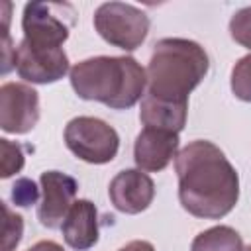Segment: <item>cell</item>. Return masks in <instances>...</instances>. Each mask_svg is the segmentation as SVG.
<instances>
[{
  "label": "cell",
  "instance_id": "5",
  "mask_svg": "<svg viewBox=\"0 0 251 251\" xmlns=\"http://www.w3.org/2000/svg\"><path fill=\"white\" fill-rule=\"evenodd\" d=\"M94 29L98 35L124 51H135L149 33V16L126 2H104L94 12Z\"/></svg>",
  "mask_w": 251,
  "mask_h": 251
},
{
  "label": "cell",
  "instance_id": "7",
  "mask_svg": "<svg viewBox=\"0 0 251 251\" xmlns=\"http://www.w3.org/2000/svg\"><path fill=\"white\" fill-rule=\"evenodd\" d=\"M14 69L25 82L51 84L69 73V57L63 47L35 45L22 39L14 49Z\"/></svg>",
  "mask_w": 251,
  "mask_h": 251
},
{
  "label": "cell",
  "instance_id": "15",
  "mask_svg": "<svg viewBox=\"0 0 251 251\" xmlns=\"http://www.w3.org/2000/svg\"><path fill=\"white\" fill-rule=\"evenodd\" d=\"M231 92L243 102H251V53L241 57L231 69Z\"/></svg>",
  "mask_w": 251,
  "mask_h": 251
},
{
  "label": "cell",
  "instance_id": "9",
  "mask_svg": "<svg viewBox=\"0 0 251 251\" xmlns=\"http://www.w3.org/2000/svg\"><path fill=\"white\" fill-rule=\"evenodd\" d=\"M41 184V202L37 206V220L49 229L63 226L65 216L75 204L78 182L61 171H45L39 176Z\"/></svg>",
  "mask_w": 251,
  "mask_h": 251
},
{
  "label": "cell",
  "instance_id": "4",
  "mask_svg": "<svg viewBox=\"0 0 251 251\" xmlns=\"http://www.w3.org/2000/svg\"><path fill=\"white\" fill-rule=\"evenodd\" d=\"M65 145L80 161L106 165L116 159L120 149L118 131L100 118L78 116L65 126Z\"/></svg>",
  "mask_w": 251,
  "mask_h": 251
},
{
  "label": "cell",
  "instance_id": "21",
  "mask_svg": "<svg viewBox=\"0 0 251 251\" xmlns=\"http://www.w3.org/2000/svg\"><path fill=\"white\" fill-rule=\"evenodd\" d=\"M27 251H65V249H63V245H59L57 241L43 239V241H37L35 245H31Z\"/></svg>",
  "mask_w": 251,
  "mask_h": 251
},
{
  "label": "cell",
  "instance_id": "12",
  "mask_svg": "<svg viewBox=\"0 0 251 251\" xmlns=\"http://www.w3.org/2000/svg\"><path fill=\"white\" fill-rule=\"evenodd\" d=\"M65 243L75 251H86L98 243L100 227H98V210L96 206L86 200H75L69 214L61 226Z\"/></svg>",
  "mask_w": 251,
  "mask_h": 251
},
{
  "label": "cell",
  "instance_id": "19",
  "mask_svg": "<svg viewBox=\"0 0 251 251\" xmlns=\"http://www.w3.org/2000/svg\"><path fill=\"white\" fill-rule=\"evenodd\" d=\"M39 198V188L37 184L27 178V176H22L14 182L12 186V200L16 206H22V208H27L31 204H35Z\"/></svg>",
  "mask_w": 251,
  "mask_h": 251
},
{
  "label": "cell",
  "instance_id": "8",
  "mask_svg": "<svg viewBox=\"0 0 251 251\" xmlns=\"http://www.w3.org/2000/svg\"><path fill=\"white\" fill-rule=\"evenodd\" d=\"M39 122V94L24 82H6L0 88V127L6 133H27Z\"/></svg>",
  "mask_w": 251,
  "mask_h": 251
},
{
  "label": "cell",
  "instance_id": "13",
  "mask_svg": "<svg viewBox=\"0 0 251 251\" xmlns=\"http://www.w3.org/2000/svg\"><path fill=\"white\" fill-rule=\"evenodd\" d=\"M186 114H188V102H169L155 98L149 92L141 98L139 120L145 127L178 133L186 126Z\"/></svg>",
  "mask_w": 251,
  "mask_h": 251
},
{
  "label": "cell",
  "instance_id": "2",
  "mask_svg": "<svg viewBox=\"0 0 251 251\" xmlns=\"http://www.w3.org/2000/svg\"><path fill=\"white\" fill-rule=\"evenodd\" d=\"M71 86L82 100L100 102L112 110H127L145 94L147 71L133 57H90L76 63Z\"/></svg>",
  "mask_w": 251,
  "mask_h": 251
},
{
  "label": "cell",
  "instance_id": "20",
  "mask_svg": "<svg viewBox=\"0 0 251 251\" xmlns=\"http://www.w3.org/2000/svg\"><path fill=\"white\" fill-rule=\"evenodd\" d=\"M118 251H155V247L149 243V241H145V239H135V241H129V243H126L122 249H118Z\"/></svg>",
  "mask_w": 251,
  "mask_h": 251
},
{
  "label": "cell",
  "instance_id": "16",
  "mask_svg": "<svg viewBox=\"0 0 251 251\" xmlns=\"http://www.w3.org/2000/svg\"><path fill=\"white\" fill-rule=\"evenodd\" d=\"M229 35L235 43L251 49V6L237 10L229 20Z\"/></svg>",
  "mask_w": 251,
  "mask_h": 251
},
{
  "label": "cell",
  "instance_id": "22",
  "mask_svg": "<svg viewBox=\"0 0 251 251\" xmlns=\"http://www.w3.org/2000/svg\"><path fill=\"white\" fill-rule=\"evenodd\" d=\"M243 251H251V245H247V247H243Z\"/></svg>",
  "mask_w": 251,
  "mask_h": 251
},
{
  "label": "cell",
  "instance_id": "6",
  "mask_svg": "<svg viewBox=\"0 0 251 251\" xmlns=\"http://www.w3.org/2000/svg\"><path fill=\"white\" fill-rule=\"evenodd\" d=\"M75 8L67 2H27L24 6V39L35 45L61 47L75 25Z\"/></svg>",
  "mask_w": 251,
  "mask_h": 251
},
{
  "label": "cell",
  "instance_id": "11",
  "mask_svg": "<svg viewBox=\"0 0 251 251\" xmlns=\"http://www.w3.org/2000/svg\"><path fill=\"white\" fill-rule=\"evenodd\" d=\"M178 133L143 127L133 143V161L143 173H159L178 153Z\"/></svg>",
  "mask_w": 251,
  "mask_h": 251
},
{
  "label": "cell",
  "instance_id": "1",
  "mask_svg": "<svg viewBox=\"0 0 251 251\" xmlns=\"http://www.w3.org/2000/svg\"><path fill=\"white\" fill-rule=\"evenodd\" d=\"M178 200L194 218L220 220L239 200V175L224 151L206 139L190 141L175 157Z\"/></svg>",
  "mask_w": 251,
  "mask_h": 251
},
{
  "label": "cell",
  "instance_id": "18",
  "mask_svg": "<svg viewBox=\"0 0 251 251\" xmlns=\"http://www.w3.org/2000/svg\"><path fill=\"white\" fill-rule=\"evenodd\" d=\"M4 208V245H2V251H14L22 239V233H24V218L20 214H14L8 204L2 206Z\"/></svg>",
  "mask_w": 251,
  "mask_h": 251
},
{
  "label": "cell",
  "instance_id": "10",
  "mask_svg": "<svg viewBox=\"0 0 251 251\" xmlns=\"http://www.w3.org/2000/svg\"><path fill=\"white\" fill-rule=\"evenodd\" d=\"M108 196L118 212L135 216L151 206L155 198V182L139 169H126L110 180Z\"/></svg>",
  "mask_w": 251,
  "mask_h": 251
},
{
  "label": "cell",
  "instance_id": "14",
  "mask_svg": "<svg viewBox=\"0 0 251 251\" xmlns=\"http://www.w3.org/2000/svg\"><path fill=\"white\" fill-rule=\"evenodd\" d=\"M190 251H243V239L229 226H214L192 239Z\"/></svg>",
  "mask_w": 251,
  "mask_h": 251
},
{
  "label": "cell",
  "instance_id": "17",
  "mask_svg": "<svg viewBox=\"0 0 251 251\" xmlns=\"http://www.w3.org/2000/svg\"><path fill=\"white\" fill-rule=\"evenodd\" d=\"M2 147V178H10L12 175L24 169V149L20 143H12L10 139H0Z\"/></svg>",
  "mask_w": 251,
  "mask_h": 251
},
{
  "label": "cell",
  "instance_id": "3",
  "mask_svg": "<svg viewBox=\"0 0 251 251\" xmlns=\"http://www.w3.org/2000/svg\"><path fill=\"white\" fill-rule=\"evenodd\" d=\"M210 59L192 39L165 37L153 45L147 65L149 94L169 102H188V94L204 80Z\"/></svg>",
  "mask_w": 251,
  "mask_h": 251
}]
</instances>
